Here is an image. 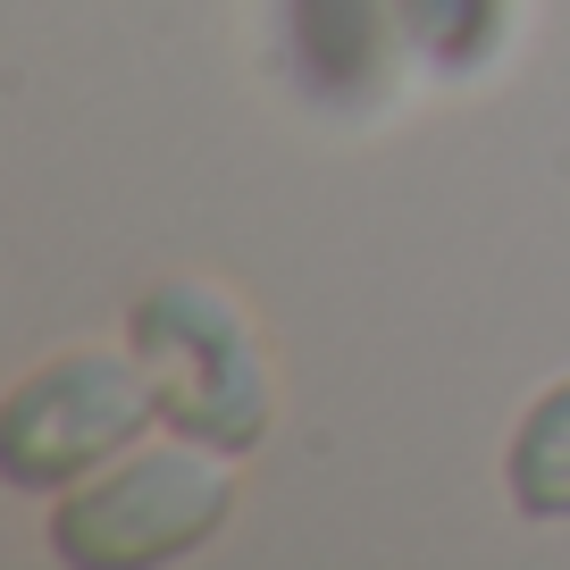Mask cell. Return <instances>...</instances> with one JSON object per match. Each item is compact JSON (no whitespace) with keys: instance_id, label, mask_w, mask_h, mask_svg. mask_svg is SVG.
<instances>
[{"instance_id":"5","label":"cell","mask_w":570,"mask_h":570,"mask_svg":"<svg viewBox=\"0 0 570 570\" xmlns=\"http://www.w3.org/2000/svg\"><path fill=\"white\" fill-rule=\"evenodd\" d=\"M386 35V0H294V42L311 68H370Z\"/></svg>"},{"instance_id":"6","label":"cell","mask_w":570,"mask_h":570,"mask_svg":"<svg viewBox=\"0 0 570 570\" xmlns=\"http://www.w3.org/2000/svg\"><path fill=\"white\" fill-rule=\"evenodd\" d=\"M394 18H403V35H420V51L470 59L495 26V0H394Z\"/></svg>"},{"instance_id":"1","label":"cell","mask_w":570,"mask_h":570,"mask_svg":"<svg viewBox=\"0 0 570 570\" xmlns=\"http://www.w3.org/2000/svg\"><path fill=\"white\" fill-rule=\"evenodd\" d=\"M135 353L160 386V420L185 428L194 445H218V453H252L268 436V361H261V336L252 320L218 294V285H151L135 311Z\"/></svg>"},{"instance_id":"4","label":"cell","mask_w":570,"mask_h":570,"mask_svg":"<svg viewBox=\"0 0 570 570\" xmlns=\"http://www.w3.org/2000/svg\"><path fill=\"white\" fill-rule=\"evenodd\" d=\"M503 479H512V503L529 520H570V386H553L546 403L520 420Z\"/></svg>"},{"instance_id":"3","label":"cell","mask_w":570,"mask_h":570,"mask_svg":"<svg viewBox=\"0 0 570 570\" xmlns=\"http://www.w3.org/2000/svg\"><path fill=\"white\" fill-rule=\"evenodd\" d=\"M160 411L151 370L118 353H68L35 370L0 411V479L9 487H68L92 462L126 453Z\"/></svg>"},{"instance_id":"2","label":"cell","mask_w":570,"mask_h":570,"mask_svg":"<svg viewBox=\"0 0 570 570\" xmlns=\"http://www.w3.org/2000/svg\"><path fill=\"white\" fill-rule=\"evenodd\" d=\"M218 445H160V453H135L126 470L92 479L85 495L59 503L51 520V546L85 570H151V562H177V553L210 546L235 512V479L227 462H210Z\"/></svg>"}]
</instances>
